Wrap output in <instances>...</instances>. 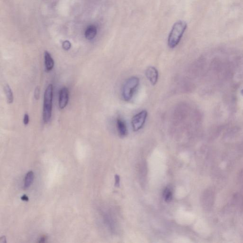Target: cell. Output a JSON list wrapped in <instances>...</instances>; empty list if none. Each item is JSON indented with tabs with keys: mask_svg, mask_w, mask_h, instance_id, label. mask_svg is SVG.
<instances>
[{
	"mask_svg": "<svg viewBox=\"0 0 243 243\" xmlns=\"http://www.w3.org/2000/svg\"><path fill=\"white\" fill-rule=\"evenodd\" d=\"M187 27L186 22L182 21L174 24L168 37V44L170 48H174L179 43Z\"/></svg>",
	"mask_w": 243,
	"mask_h": 243,
	"instance_id": "6da1fadb",
	"label": "cell"
},
{
	"mask_svg": "<svg viewBox=\"0 0 243 243\" xmlns=\"http://www.w3.org/2000/svg\"><path fill=\"white\" fill-rule=\"evenodd\" d=\"M53 86L49 84L44 93L43 105V120L45 123H48L51 119L52 114L53 100Z\"/></svg>",
	"mask_w": 243,
	"mask_h": 243,
	"instance_id": "7a4b0ae2",
	"label": "cell"
},
{
	"mask_svg": "<svg viewBox=\"0 0 243 243\" xmlns=\"http://www.w3.org/2000/svg\"><path fill=\"white\" fill-rule=\"evenodd\" d=\"M139 85V78L136 77H132L125 81L122 89L123 97L125 101H130L132 98Z\"/></svg>",
	"mask_w": 243,
	"mask_h": 243,
	"instance_id": "3957f363",
	"label": "cell"
},
{
	"mask_svg": "<svg viewBox=\"0 0 243 243\" xmlns=\"http://www.w3.org/2000/svg\"><path fill=\"white\" fill-rule=\"evenodd\" d=\"M147 115V111L143 110L133 116L132 119V125L134 131H138L143 128L146 121Z\"/></svg>",
	"mask_w": 243,
	"mask_h": 243,
	"instance_id": "277c9868",
	"label": "cell"
},
{
	"mask_svg": "<svg viewBox=\"0 0 243 243\" xmlns=\"http://www.w3.org/2000/svg\"><path fill=\"white\" fill-rule=\"evenodd\" d=\"M145 75L152 85H156L158 80L159 73L155 68L152 66L148 67L145 71Z\"/></svg>",
	"mask_w": 243,
	"mask_h": 243,
	"instance_id": "5b68a950",
	"label": "cell"
},
{
	"mask_svg": "<svg viewBox=\"0 0 243 243\" xmlns=\"http://www.w3.org/2000/svg\"><path fill=\"white\" fill-rule=\"evenodd\" d=\"M69 100V91L68 88L63 87L60 89L59 96V107L63 109L66 107Z\"/></svg>",
	"mask_w": 243,
	"mask_h": 243,
	"instance_id": "8992f818",
	"label": "cell"
},
{
	"mask_svg": "<svg viewBox=\"0 0 243 243\" xmlns=\"http://www.w3.org/2000/svg\"><path fill=\"white\" fill-rule=\"evenodd\" d=\"M116 125L119 135L122 137L126 136L127 134V126L124 120L120 117H118L116 120Z\"/></svg>",
	"mask_w": 243,
	"mask_h": 243,
	"instance_id": "52a82bcc",
	"label": "cell"
},
{
	"mask_svg": "<svg viewBox=\"0 0 243 243\" xmlns=\"http://www.w3.org/2000/svg\"><path fill=\"white\" fill-rule=\"evenodd\" d=\"M44 59L46 70L49 71L52 70L54 67V61L49 52L45 51L44 53Z\"/></svg>",
	"mask_w": 243,
	"mask_h": 243,
	"instance_id": "ba28073f",
	"label": "cell"
},
{
	"mask_svg": "<svg viewBox=\"0 0 243 243\" xmlns=\"http://www.w3.org/2000/svg\"><path fill=\"white\" fill-rule=\"evenodd\" d=\"M97 33V29L94 25H91L87 28L85 32V37L87 40H91L94 38Z\"/></svg>",
	"mask_w": 243,
	"mask_h": 243,
	"instance_id": "9c48e42d",
	"label": "cell"
},
{
	"mask_svg": "<svg viewBox=\"0 0 243 243\" xmlns=\"http://www.w3.org/2000/svg\"><path fill=\"white\" fill-rule=\"evenodd\" d=\"M4 92L7 98V102L9 104L12 103L13 101V95L12 90L8 84H6L4 87Z\"/></svg>",
	"mask_w": 243,
	"mask_h": 243,
	"instance_id": "30bf717a",
	"label": "cell"
},
{
	"mask_svg": "<svg viewBox=\"0 0 243 243\" xmlns=\"http://www.w3.org/2000/svg\"><path fill=\"white\" fill-rule=\"evenodd\" d=\"M34 179V173L32 171L27 173L24 180V188L27 189L31 185Z\"/></svg>",
	"mask_w": 243,
	"mask_h": 243,
	"instance_id": "8fae6325",
	"label": "cell"
},
{
	"mask_svg": "<svg viewBox=\"0 0 243 243\" xmlns=\"http://www.w3.org/2000/svg\"><path fill=\"white\" fill-rule=\"evenodd\" d=\"M163 196H164V199L166 202H170L172 199V191L169 188H167L165 189L164 192H163Z\"/></svg>",
	"mask_w": 243,
	"mask_h": 243,
	"instance_id": "7c38bea8",
	"label": "cell"
},
{
	"mask_svg": "<svg viewBox=\"0 0 243 243\" xmlns=\"http://www.w3.org/2000/svg\"><path fill=\"white\" fill-rule=\"evenodd\" d=\"M71 47V44L68 40H66L62 43V47L63 49L66 50H68L70 49Z\"/></svg>",
	"mask_w": 243,
	"mask_h": 243,
	"instance_id": "4fadbf2b",
	"label": "cell"
},
{
	"mask_svg": "<svg viewBox=\"0 0 243 243\" xmlns=\"http://www.w3.org/2000/svg\"><path fill=\"white\" fill-rule=\"evenodd\" d=\"M40 96V88L39 86H37L34 91V97L36 100H38L39 99Z\"/></svg>",
	"mask_w": 243,
	"mask_h": 243,
	"instance_id": "5bb4252c",
	"label": "cell"
},
{
	"mask_svg": "<svg viewBox=\"0 0 243 243\" xmlns=\"http://www.w3.org/2000/svg\"><path fill=\"white\" fill-rule=\"evenodd\" d=\"M29 116L28 114H25L23 119V123L24 125H27L29 124Z\"/></svg>",
	"mask_w": 243,
	"mask_h": 243,
	"instance_id": "9a60e30c",
	"label": "cell"
},
{
	"mask_svg": "<svg viewBox=\"0 0 243 243\" xmlns=\"http://www.w3.org/2000/svg\"><path fill=\"white\" fill-rule=\"evenodd\" d=\"M120 185V178L118 175L115 176V186L116 187H119Z\"/></svg>",
	"mask_w": 243,
	"mask_h": 243,
	"instance_id": "2e32d148",
	"label": "cell"
},
{
	"mask_svg": "<svg viewBox=\"0 0 243 243\" xmlns=\"http://www.w3.org/2000/svg\"><path fill=\"white\" fill-rule=\"evenodd\" d=\"M21 200H23V201H28L29 200V198H28V196H26V195H23L21 197Z\"/></svg>",
	"mask_w": 243,
	"mask_h": 243,
	"instance_id": "e0dca14e",
	"label": "cell"
},
{
	"mask_svg": "<svg viewBox=\"0 0 243 243\" xmlns=\"http://www.w3.org/2000/svg\"><path fill=\"white\" fill-rule=\"evenodd\" d=\"M6 238L5 236H3L0 238V243H6Z\"/></svg>",
	"mask_w": 243,
	"mask_h": 243,
	"instance_id": "ac0fdd59",
	"label": "cell"
},
{
	"mask_svg": "<svg viewBox=\"0 0 243 243\" xmlns=\"http://www.w3.org/2000/svg\"><path fill=\"white\" fill-rule=\"evenodd\" d=\"M45 239H46V238H45V236H43V237H42L40 238V240L39 241V243H43V242H45Z\"/></svg>",
	"mask_w": 243,
	"mask_h": 243,
	"instance_id": "d6986e66",
	"label": "cell"
}]
</instances>
